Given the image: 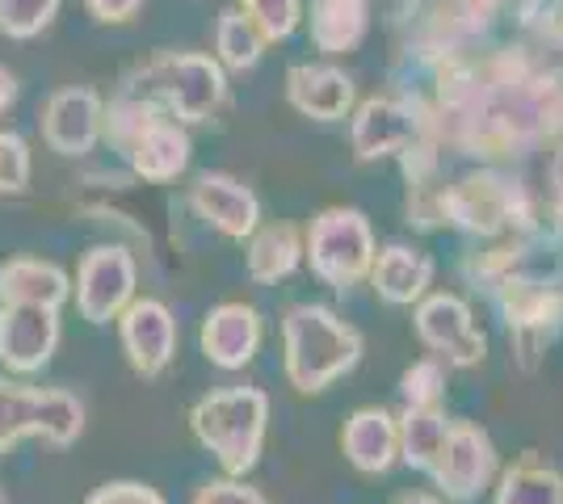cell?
Returning a JSON list of instances; mask_svg holds the SVG:
<instances>
[{"mask_svg":"<svg viewBox=\"0 0 563 504\" xmlns=\"http://www.w3.org/2000/svg\"><path fill=\"white\" fill-rule=\"evenodd\" d=\"M417 336L446 370H467L488 358V336L475 328V315L459 294H424L417 299Z\"/></svg>","mask_w":563,"mask_h":504,"instance_id":"30bf717a","label":"cell"},{"mask_svg":"<svg viewBox=\"0 0 563 504\" xmlns=\"http://www.w3.org/2000/svg\"><path fill=\"white\" fill-rule=\"evenodd\" d=\"M59 312L55 307H0V366L13 379L47 370L59 349Z\"/></svg>","mask_w":563,"mask_h":504,"instance_id":"7c38bea8","label":"cell"},{"mask_svg":"<svg viewBox=\"0 0 563 504\" xmlns=\"http://www.w3.org/2000/svg\"><path fill=\"white\" fill-rule=\"evenodd\" d=\"M55 9H59V0H0V34L34 38L51 25Z\"/></svg>","mask_w":563,"mask_h":504,"instance_id":"f1b7e54d","label":"cell"},{"mask_svg":"<svg viewBox=\"0 0 563 504\" xmlns=\"http://www.w3.org/2000/svg\"><path fill=\"white\" fill-rule=\"evenodd\" d=\"M189 211L202 219L207 227H214L228 240H249L261 227V202L257 193L244 181H235L228 172H202L189 186Z\"/></svg>","mask_w":563,"mask_h":504,"instance_id":"4fadbf2b","label":"cell"},{"mask_svg":"<svg viewBox=\"0 0 563 504\" xmlns=\"http://www.w3.org/2000/svg\"><path fill=\"white\" fill-rule=\"evenodd\" d=\"M399 395H404V404H442L446 400V361H412L399 379Z\"/></svg>","mask_w":563,"mask_h":504,"instance_id":"f546056e","label":"cell"},{"mask_svg":"<svg viewBox=\"0 0 563 504\" xmlns=\"http://www.w3.org/2000/svg\"><path fill=\"white\" fill-rule=\"evenodd\" d=\"M189 504H269L253 483H244L240 475H219V480L198 483Z\"/></svg>","mask_w":563,"mask_h":504,"instance_id":"1f68e13d","label":"cell"},{"mask_svg":"<svg viewBox=\"0 0 563 504\" xmlns=\"http://www.w3.org/2000/svg\"><path fill=\"white\" fill-rule=\"evenodd\" d=\"M131 89L156 101L168 119L194 126V122H211L219 114V105L228 97V76H223V64L211 55L173 51V55H156Z\"/></svg>","mask_w":563,"mask_h":504,"instance_id":"3957f363","label":"cell"},{"mask_svg":"<svg viewBox=\"0 0 563 504\" xmlns=\"http://www.w3.org/2000/svg\"><path fill=\"white\" fill-rule=\"evenodd\" d=\"M30 147L18 131H0V198H18L30 190Z\"/></svg>","mask_w":563,"mask_h":504,"instance_id":"4dcf8cb0","label":"cell"},{"mask_svg":"<svg viewBox=\"0 0 563 504\" xmlns=\"http://www.w3.org/2000/svg\"><path fill=\"white\" fill-rule=\"evenodd\" d=\"M13 101H18V76L9 68H0V119L13 110Z\"/></svg>","mask_w":563,"mask_h":504,"instance_id":"e575fe53","label":"cell"},{"mask_svg":"<svg viewBox=\"0 0 563 504\" xmlns=\"http://www.w3.org/2000/svg\"><path fill=\"white\" fill-rule=\"evenodd\" d=\"M80 433H85V404H80L71 391L43 387V400H38V433H34V437H43L55 450H68V446H76Z\"/></svg>","mask_w":563,"mask_h":504,"instance_id":"484cf974","label":"cell"},{"mask_svg":"<svg viewBox=\"0 0 563 504\" xmlns=\"http://www.w3.org/2000/svg\"><path fill=\"white\" fill-rule=\"evenodd\" d=\"M341 455L362 475H387L399 462V425L396 412L357 408L341 429Z\"/></svg>","mask_w":563,"mask_h":504,"instance_id":"ac0fdd59","label":"cell"},{"mask_svg":"<svg viewBox=\"0 0 563 504\" xmlns=\"http://www.w3.org/2000/svg\"><path fill=\"white\" fill-rule=\"evenodd\" d=\"M85 4H89V13L97 22H131L140 13L143 0H85Z\"/></svg>","mask_w":563,"mask_h":504,"instance_id":"836d02e7","label":"cell"},{"mask_svg":"<svg viewBox=\"0 0 563 504\" xmlns=\"http://www.w3.org/2000/svg\"><path fill=\"white\" fill-rule=\"evenodd\" d=\"M366 340L324 303H295L282 315V366L299 395H320L362 361Z\"/></svg>","mask_w":563,"mask_h":504,"instance_id":"6da1fadb","label":"cell"},{"mask_svg":"<svg viewBox=\"0 0 563 504\" xmlns=\"http://www.w3.org/2000/svg\"><path fill=\"white\" fill-rule=\"evenodd\" d=\"M303 257L311 273L332 290L357 287L362 278H371L375 265V232L357 206H329L307 223L303 232Z\"/></svg>","mask_w":563,"mask_h":504,"instance_id":"5b68a950","label":"cell"},{"mask_svg":"<svg viewBox=\"0 0 563 504\" xmlns=\"http://www.w3.org/2000/svg\"><path fill=\"white\" fill-rule=\"evenodd\" d=\"M85 504H168L152 483H140V480H110L93 488Z\"/></svg>","mask_w":563,"mask_h":504,"instance_id":"d6a6232c","label":"cell"},{"mask_svg":"<svg viewBox=\"0 0 563 504\" xmlns=\"http://www.w3.org/2000/svg\"><path fill=\"white\" fill-rule=\"evenodd\" d=\"M269 429V395L261 387H219L189 408L194 441L214 455L223 475H249L257 467Z\"/></svg>","mask_w":563,"mask_h":504,"instance_id":"7a4b0ae2","label":"cell"},{"mask_svg":"<svg viewBox=\"0 0 563 504\" xmlns=\"http://www.w3.org/2000/svg\"><path fill=\"white\" fill-rule=\"evenodd\" d=\"M0 504H9V492H4V483H0Z\"/></svg>","mask_w":563,"mask_h":504,"instance_id":"8d00e7d4","label":"cell"},{"mask_svg":"<svg viewBox=\"0 0 563 504\" xmlns=\"http://www.w3.org/2000/svg\"><path fill=\"white\" fill-rule=\"evenodd\" d=\"M140 287V265L131 257V248L122 244H97L76 265V312L89 324H110L122 315V307L135 299Z\"/></svg>","mask_w":563,"mask_h":504,"instance_id":"9c48e42d","label":"cell"},{"mask_svg":"<svg viewBox=\"0 0 563 504\" xmlns=\"http://www.w3.org/2000/svg\"><path fill=\"white\" fill-rule=\"evenodd\" d=\"M261 312L253 303H219L202 320L198 349L219 370H244L261 349Z\"/></svg>","mask_w":563,"mask_h":504,"instance_id":"5bb4252c","label":"cell"},{"mask_svg":"<svg viewBox=\"0 0 563 504\" xmlns=\"http://www.w3.org/2000/svg\"><path fill=\"white\" fill-rule=\"evenodd\" d=\"M496 307L509 324V340L521 354V366L534 370V358L551 345V336L563 324V287L526 278V273H505L496 282Z\"/></svg>","mask_w":563,"mask_h":504,"instance_id":"52a82bcc","label":"cell"},{"mask_svg":"<svg viewBox=\"0 0 563 504\" xmlns=\"http://www.w3.org/2000/svg\"><path fill=\"white\" fill-rule=\"evenodd\" d=\"M71 299L68 269L43 257H9L0 265V307H55Z\"/></svg>","mask_w":563,"mask_h":504,"instance_id":"d6986e66","label":"cell"},{"mask_svg":"<svg viewBox=\"0 0 563 504\" xmlns=\"http://www.w3.org/2000/svg\"><path fill=\"white\" fill-rule=\"evenodd\" d=\"M118 340L140 379H161L177 358V315L152 294H135L118 315Z\"/></svg>","mask_w":563,"mask_h":504,"instance_id":"8fae6325","label":"cell"},{"mask_svg":"<svg viewBox=\"0 0 563 504\" xmlns=\"http://www.w3.org/2000/svg\"><path fill=\"white\" fill-rule=\"evenodd\" d=\"M396 425H399V462H408L412 471L429 475L450 433L446 404H404Z\"/></svg>","mask_w":563,"mask_h":504,"instance_id":"7402d4cb","label":"cell"},{"mask_svg":"<svg viewBox=\"0 0 563 504\" xmlns=\"http://www.w3.org/2000/svg\"><path fill=\"white\" fill-rule=\"evenodd\" d=\"M433 257L421 248H408V244H387L383 253H375L371 265V287L383 303L391 307H412L417 299L429 294L433 287Z\"/></svg>","mask_w":563,"mask_h":504,"instance_id":"ffe728a7","label":"cell"},{"mask_svg":"<svg viewBox=\"0 0 563 504\" xmlns=\"http://www.w3.org/2000/svg\"><path fill=\"white\" fill-rule=\"evenodd\" d=\"M442 215L479 240H500V236H526V227L534 223V202L521 181L479 168L467 172L459 186H446Z\"/></svg>","mask_w":563,"mask_h":504,"instance_id":"277c9868","label":"cell"},{"mask_svg":"<svg viewBox=\"0 0 563 504\" xmlns=\"http://www.w3.org/2000/svg\"><path fill=\"white\" fill-rule=\"evenodd\" d=\"M493 504H563V475L534 455H521L496 475Z\"/></svg>","mask_w":563,"mask_h":504,"instance_id":"cb8c5ba5","label":"cell"},{"mask_svg":"<svg viewBox=\"0 0 563 504\" xmlns=\"http://www.w3.org/2000/svg\"><path fill=\"white\" fill-rule=\"evenodd\" d=\"M421 135H438L433 110L421 97H366L353 110V156L362 165H375L387 156H404Z\"/></svg>","mask_w":563,"mask_h":504,"instance_id":"8992f818","label":"cell"},{"mask_svg":"<svg viewBox=\"0 0 563 504\" xmlns=\"http://www.w3.org/2000/svg\"><path fill=\"white\" fill-rule=\"evenodd\" d=\"M189 135L186 126L168 114H156V119L143 122V131L126 144V165L140 181H152V186H165V181H177L189 168Z\"/></svg>","mask_w":563,"mask_h":504,"instance_id":"2e32d148","label":"cell"},{"mask_svg":"<svg viewBox=\"0 0 563 504\" xmlns=\"http://www.w3.org/2000/svg\"><path fill=\"white\" fill-rule=\"evenodd\" d=\"M101 97L93 89H59L43 110V139L59 156H89L101 139Z\"/></svg>","mask_w":563,"mask_h":504,"instance_id":"9a60e30c","label":"cell"},{"mask_svg":"<svg viewBox=\"0 0 563 504\" xmlns=\"http://www.w3.org/2000/svg\"><path fill=\"white\" fill-rule=\"evenodd\" d=\"M244 265L257 287H274L282 278H290L303 265V232L295 223H261L249 236Z\"/></svg>","mask_w":563,"mask_h":504,"instance_id":"44dd1931","label":"cell"},{"mask_svg":"<svg viewBox=\"0 0 563 504\" xmlns=\"http://www.w3.org/2000/svg\"><path fill=\"white\" fill-rule=\"evenodd\" d=\"M38 400H43V387L0 379V458L9 455L22 437L38 433Z\"/></svg>","mask_w":563,"mask_h":504,"instance_id":"d4e9b609","label":"cell"},{"mask_svg":"<svg viewBox=\"0 0 563 504\" xmlns=\"http://www.w3.org/2000/svg\"><path fill=\"white\" fill-rule=\"evenodd\" d=\"M286 101L311 122H341L353 114V76L332 64H295L286 72Z\"/></svg>","mask_w":563,"mask_h":504,"instance_id":"e0dca14e","label":"cell"},{"mask_svg":"<svg viewBox=\"0 0 563 504\" xmlns=\"http://www.w3.org/2000/svg\"><path fill=\"white\" fill-rule=\"evenodd\" d=\"M396 504H446L442 496H433V492H408V496H399Z\"/></svg>","mask_w":563,"mask_h":504,"instance_id":"d590c367","label":"cell"},{"mask_svg":"<svg viewBox=\"0 0 563 504\" xmlns=\"http://www.w3.org/2000/svg\"><path fill=\"white\" fill-rule=\"evenodd\" d=\"M240 13L257 25L265 43H282V38L295 34V25L303 22V0H244Z\"/></svg>","mask_w":563,"mask_h":504,"instance_id":"83f0119b","label":"cell"},{"mask_svg":"<svg viewBox=\"0 0 563 504\" xmlns=\"http://www.w3.org/2000/svg\"><path fill=\"white\" fill-rule=\"evenodd\" d=\"M371 0H311V43L324 55H345L366 38Z\"/></svg>","mask_w":563,"mask_h":504,"instance_id":"603a6c76","label":"cell"},{"mask_svg":"<svg viewBox=\"0 0 563 504\" xmlns=\"http://www.w3.org/2000/svg\"><path fill=\"white\" fill-rule=\"evenodd\" d=\"M496 475H500V455L488 429H479L475 421H450L446 446L429 471V480L442 488V501H479L496 483Z\"/></svg>","mask_w":563,"mask_h":504,"instance_id":"ba28073f","label":"cell"},{"mask_svg":"<svg viewBox=\"0 0 563 504\" xmlns=\"http://www.w3.org/2000/svg\"><path fill=\"white\" fill-rule=\"evenodd\" d=\"M214 51H219V64L232 68V72H249L257 68L261 51H265V38L257 34V25L249 22L240 9H228L219 18V30H214Z\"/></svg>","mask_w":563,"mask_h":504,"instance_id":"4316f807","label":"cell"}]
</instances>
